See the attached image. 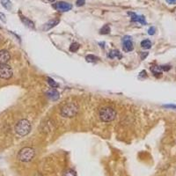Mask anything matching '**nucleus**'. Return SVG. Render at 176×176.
Returning a JSON list of instances; mask_svg holds the SVG:
<instances>
[{
    "instance_id": "6",
    "label": "nucleus",
    "mask_w": 176,
    "mask_h": 176,
    "mask_svg": "<svg viewBox=\"0 0 176 176\" xmlns=\"http://www.w3.org/2000/svg\"><path fill=\"white\" fill-rule=\"evenodd\" d=\"M53 7H54L55 10L59 11V12H68L70 10L72 9V5L67 3V2H64V1H61V2H57L53 4Z\"/></svg>"
},
{
    "instance_id": "21",
    "label": "nucleus",
    "mask_w": 176,
    "mask_h": 176,
    "mask_svg": "<svg viewBox=\"0 0 176 176\" xmlns=\"http://www.w3.org/2000/svg\"><path fill=\"white\" fill-rule=\"evenodd\" d=\"M64 176H77L76 175V172L73 170H68L67 172L64 174Z\"/></svg>"
},
{
    "instance_id": "1",
    "label": "nucleus",
    "mask_w": 176,
    "mask_h": 176,
    "mask_svg": "<svg viewBox=\"0 0 176 176\" xmlns=\"http://www.w3.org/2000/svg\"><path fill=\"white\" fill-rule=\"evenodd\" d=\"M78 112H79V106L75 102L67 103L61 109V115L64 117L71 118V117L75 116Z\"/></svg>"
},
{
    "instance_id": "14",
    "label": "nucleus",
    "mask_w": 176,
    "mask_h": 176,
    "mask_svg": "<svg viewBox=\"0 0 176 176\" xmlns=\"http://www.w3.org/2000/svg\"><path fill=\"white\" fill-rule=\"evenodd\" d=\"M151 70L152 71V73L156 77H160L162 74V70H161L160 66H153V67L151 68Z\"/></svg>"
},
{
    "instance_id": "4",
    "label": "nucleus",
    "mask_w": 176,
    "mask_h": 176,
    "mask_svg": "<svg viewBox=\"0 0 176 176\" xmlns=\"http://www.w3.org/2000/svg\"><path fill=\"white\" fill-rule=\"evenodd\" d=\"M34 157V150L30 147H25L18 153V160L21 162H29Z\"/></svg>"
},
{
    "instance_id": "26",
    "label": "nucleus",
    "mask_w": 176,
    "mask_h": 176,
    "mask_svg": "<svg viewBox=\"0 0 176 176\" xmlns=\"http://www.w3.org/2000/svg\"><path fill=\"white\" fill-rule=\"evenodd\" d=\"M142 76H144V77H145V78L147 77V75H146V71H145V70H143V71L139 74V78H141Z\"/></svg>"
},
{
    "instance_id": "5",
    "label": "nucleus",
    "mask_w": 176,
    "mask_h": 176,
    "mask_svg": "<svg viewBox=\"0 0 176 176\" xmlns=\"http://www.w3.org/2000/svg\"><path fill=\"white\" fill-rule=\"evenodd\" d=\"M13 76V70L7 64H0V78L3 79H9Z\"/></svg>"
},
{
    "instance_id": "3",
    "label": "nucleus",
    "mask_w": 176,
    "mask_h": 176,
    "mask_svg": "<svg viewBox=\"0 0 176 176\" xmlns=\"http://www.w3.org/2000/svg\"><path fill=\"white\" fill-rule=\"evenodd\" d=\"M31 130V123L28 120L22 119L17 122L15 126V131L18 135L24 136H27Z\"/></svg>"
},
{
    "instance_id": "16",
    "label": "nucleus",
    "mask_w": 176,
    "mask_h": 176,
    "mask_svg": "<svg viewBox=\"0 0 176 176\" xmlns=\"http://www.w3.org/2000/svg\"><path fill=\"white\" fill-rule=\"evenodd\" d=\"M111 29H110V27H109V24H106L105 26L101 27V29L100 30V34H109L110 33Z\"/></svg>"
},
{
    "instance_id": "10",
    "label": "nucleus",
    "mask_w": 176,
    "mask_h": 176,
    "mask_svg": "<svg viewBox=\"0 0 176 176\" xmlns=\"http://www.w3.org/2000/svg\"><path fill=\"white\" fill-rule=\"evenodd\" d=\"M20 15V19H21V21L23 22V24L26 26V27H29L30 29H34L35 27H34V23L32 21V20H30L27 17H25V16H23L21 13H19Z\"/></svg>"
},
{
    "instance_id": "22",
    "label": "nucleus",
    "mask_w": 176,
    "mask_h": 176,
    "mask_svg": "<svg viewBox=\"0 0 176 176\" xmlns=\"http://www.w3.org/2000/svg\"><path fill=\"white\" fill-rule=\"evenodd\" d=\"M155 32H156V28L154 27H151L148 30V34L150 35H153L155 34Z\"/></svg>"
},
{
    "instance_id": "11",
    "label": "nucleus",
    "mask_w": 176,
    "mask_h": 176,
    "mask_svg": "<svg viewBox=\"0 0 176 176\" xmlns=\"http://www.w3.org/2000/svg\"><path fill=\"white\" fill-rule=\"evenodd\" d=\"M58 23H59V19H52V20H50V21H49L48 23H46V24L43 25L42 30H43V31H48V30L51 29L52 27H55Z\"/></svg>"
},
{
    "instance_id": "27",
    "label": "nucleus",
    "mask_w": 176,
    "mask_h": 176,
    "mask_svg": "<svg viewBox=\"0 0 176 176\" xmlns=\"http://www.w3.org/2000/svg\"><path fill=\"white\" fill-rule=\"evenodd\" d=\"M166 1L170 4H176V0H166Z\"/></svg>"
},
{
    "instance_id": "19",
    "label": "nucleus",
    "mask_w": 176,
    "mask_h": 176,
    "mask_svg": "<svg viewBox=\"0 0 176 176\" xmlns=\"http://www.w3.org/2000/svg\"><path fill=\"white\" fill-rule=\"evenodd\" d=\"M79 44L77 43V42L72 43V44L70 46V52H73V53L77 52V51L79 50Z\"/></svg>"
},
{
    "instance_id": "9",
    "label": "nucleus",
    "mask_w": 176,
    "mask_h": 176,
    "mask_svg": "<svg viewBox=\"0 0 176 176\" xmlns=\"http://www.w3.org/2000/svg\"><path fill=\"white\" fill-rule=\"evenodd\" d=\"M10 58H11V55L7 50L5 49L0 50V64H6L10 60Z\"/></svg>"
},
{
    "instance_id": "18",
    "label": "nucleus",
    "mask_w": 176,
    "mask_h": 176,
    "mask_svg": "<svg viewBox=\"0 0 176 176\" xmlns=\"http://www.w3.org/2000/svg\"><path fill=\"white\" fill-rule=\"evenodd\" d=\"M85 60L89 63H96L99 60V57L95 56L94 55H88L85 56Z\"/></svg>"
},
{
    "instance_id": "23",
    "label": "nucleus",
    "mask_w": 176,
    "mask_h": 176,
    "mask_svg": "<svg viewBox=\"0 0 176 176\" xmlns=\"http://www.w3.org/2000/svg\"><path fill=\"white\" fill-rule=\"evenodd\" d=\"M76 4H77L78 6H83L85 4V0H77Z\"/></svg>"
},
{
    "instance_id": "20",
    "label": "nucleus",
    "mask_w": 176,
    "mask_h": 176,
    "mask_svg": "<svg viewBox=\"0 0 176 176\" xmlns=\"http://www.w3.org/2000/svg\"><path fill=\"white\" fill-rule=\"evenodd\" d=\"M47 81H48V84L52 87V88H56L59 86V85L55 81L54 79H52L51 78H47Z\"/></svg>"
},
{
    "instance_id": "28",
    "label": "nucleus",
    "mask_w": 176,
    "mask_h": 176,
    "mask_svg": "<svg viewBox=\"0 0 176 176\" xmlns=\"http://www.w3.org/2000/svg\"><path fill=\"white\" fill-rule=\"evenodd\" d=\"M164 107H165V108H170V109H176L175 105H165Z\"/></svg>"
},
{
    "instance_id": "25",
    "label": "nucleus",
    "mask_w": 176,
    "mask_h": 176,
    "mask_svg": "<svg viewBox=\"0 0 176 176\" xmlns=\"http://www.w3.org/2000/svg\"><path fill=\"white\" fill-rule=\"evenodd\" d=\"M147 55H148V53H147V52H142V53H141V59L144 60Z\"/></svg>"
},
{
    "instance_id": "15",
    "label": "nucleus",
    "mask_w": 176,
    "mask_h": 176,
    "mask_svg": "<svg viewBox=\"0 0 176 176\" xmlns=\"http://www.w3.org/2000/svg\"><path fill=\"white\" fill-rule=\"evenodd\" d=\"M1 4H2V5L6 9V10H8V11H10L11 9H12V3H11V1L10 0H1Z\"/></svg>"
},
{
    "instance_id": "7",
    "label": "nucleus",
    "mask_w": 176,
    "mask_h": 176,
    "mask_svg": "<svg viewBox=\"0 0 176 176\" xmlns=\"http://www.w3.org/2000/svg\"><path fill=\"white\" fill-rule=\"evenodd\" d=\"M123 51L125 52H130L134 49L133 42L131 41L130 36H124L123 37Z\"/></svg>"
},
{
    "instance_id": "12",
    "label": "nucleus",
    "mask_w": 176,
    "mask_h": 176,
    "mask_svg": "<svg viewBox=\"0 0 176 176\" xmlns=\"http://www.w3.org/2000/svg\"><path fill=\"white\" fill-rule=\"evenodd\" d=\"M47 96L50 100H57L58 98H59V93L55 88H52L51 90H49V91L47 92Z\"/></svg>"
},
{
    "instance_id": "8",
    "label": "nucleus",
    "mask_w": 176,
    "mask_h": 176,
    "mask_svg": "<svg viewBox=\"0 0 176 176\" xmlns=\"http://www.w3.org/2000/svg\"><path fill=\"white\" fill-rule=\"evenodd\" d=\"M128 14L130 16L132 22H139L142 25H146V20H145V16H143V15H137L135 13H130V12H129Z\"/></svg>"
},
{
    "instance_id": "13",
    "label": "nucleus",
    "mask_w": 176,
    "mask_h": 176,
    "mask_svg": "<svg viewBox=\"0 0 176 176\" xmlns=\"http://www.w3.org/2000/svg\"><path fill=\"white\" fill-rule=\"evenodd\" d=\"M108 56H109V58H111V59L115 58V57H118L119 59H121L122 57V54H121L120 51L117 50V49H112V50H110L109 55H108Z\"/></svg>"
},
{
    "instance_id": "24",
    "label": "nucleus",
    "mask_w": 176,
    "mask_h": 176,
    "mask_svg": "<svg viewBox=\"0 0 176 176\" xmlns=\"http://www.w3.org/2000/svg\"><path fill=\"white\" fill-rule=\"evenodd\" d=\"M0 19L3 21V22H6V18H5V15L4 13H0Z\"/></svg>"
},
{
    "instance_id": "2",
    "label": "nucleus",
    "mask_w": 176,
    "mask_h": 176,
    "mask_svg": "<svg viewBox=\"0 0 176 176\" xmlns=\"http://www.w3.org/2000/svg\"><path fill=\"white\" fill-rule=\"evenodd\" d=\"M99 115L100 120L103 122H112L115 119L116 112L115 111V109L110 107H104L100 109Z\"/></svg>"
},
{
    "instance_id": "17",
    "label": "nucleus",
    "mask_w": 176,
    "mask_h": 176,
    "mask_svg": "<svg viewBox=\"0 0 176 176\" xmlns=\"http://www.w3.org/2000/svg\"><path fill=\"white\" fill-rule=\"evenodd\" d=\"M141 47L143 48V49H151V42L150 40H144V41H142L141 42Z\"/></svg>"
}]
</instances>
